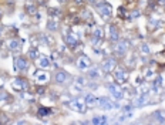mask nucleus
Returning <instances> with one entry per match:
<instances>
[{
    "label": "nucleus",
    "mask_w": 165,
    "mask_h": 125,
    "mask_svg": "<svg viewBox=\"0 0 165 125\" xmlns=\"http://www.w3.org/2000/svg\"><path fill=\"white\" fill-rule=\"evenodd\" d=\"M2 16H3V11L0 10V19H2Z\"/></svg>",
    "instance_id": "obj_17"
},
{
    "label": "nucleus",
    "mask_w": 165,
    "mask_h": 125,
    "mask_svg": "<svg viewBox=\"0 0 165 125\" xmlns=\"http://www.w3.org/2000/svg\"><path fill=\"white\" fill-rule=\"evenodd\" d=\"M78 67L83 68V70L88 68V67H90V60H88L87 57H81L80 60H78Z\"/></svg>",
    "instance_id": "obj_7"
},
{
    "label": "nucleus",
    "mask_w": 165,
    "mask_h": 125,
    "mask_svg": "<svg viewBox=\"0 0 165 125\" xmlns=\"http://www.w3.org/2000/svg\"><path fill=\"white\" fill-rule=\"evenodd\" d=\"M14 85H16L17 90H24V88H27V83H24L20 78H17L16 81H14Z\"/></svg>",
    "instance_id": "obj_9"
},
{
    "label": "nucleus",
    "mask_w": 165,
    "mask_h": 125,
    "mask_svg": "<svg viewBox=\"0 0 165 125\" xmlns=\"http://www.w3.org/2000/svg\"><path fill=\"white\" fill-rule=\"evenodd\" d=\"M111 38L114 41H117V38H118V31H117V29H115L114 26L111 27Z\"/></svg>",
    "instance_id": "obj_16"
},
{
    "label": "nucleus",
    "mask_w": 165,
    "mask_h": 125,
    "mask_svg": "<svg viewBox=\"0 0 165 125\" xmlns=\"http://www.w3.org/2000/svg\"><path fill=\"white\" fill-rule=\"evenodd\" d=\"M107 122V118L105 117H95L93 119V124H105Z\"/></svg>",
    "instance_id": "obj_12"
},
{
    "label": "nucleus",
    "mask_w": 165,
    "mask_h": 125,
    "mask_svg": "<svg viewBox=\"0 0 165 125\" xmlns=\"http://www.w3.org/2000/svg\"><path fill=\"white\" fill-rule=\"evenodd\" d=\"M85 104L88 105V107H94L95 105V100L93 95H87V98H85Z\"/></svg>",
    "instance_id": "obj_11"
},
{
    "label": "nucleus",
    "mask_w": 165,
    "mask_h": 125,
    "mask_svg": "<svg viewBox=\"0 0 165 125\" xmlns=\"http://www.w3.org/2000/svg\"><path fill=\"white\" fill-rule=\"evenodd\" d=\"M19 47H20V43H19L17 40H11V43H10L11 50H19Z\"/></svg>",
    "instance_id": "obj_14"
},
{
    "label": "nucleus",
    "mask_w": 165,
    "mask_h": 125,
    "mask_svg": "<svg viewBox=\"0 0 165 125\" xmlns=\"http://www.w3.org/2000/svg\"><path fill=\"white\" fill-rule=\"evenodd\" d=\"M39 63H40V67L41 68H46V67H48V65H50V61H48L47 58H41Z\"/></svg>",
    "instance_id": "obj_13"
},
{
    "label": "nucleus",
    "mask_w": 165,
    "mask_h": 125,
    "mask_svg": "<svg viewBox=\"0 0 165 125\" xmlns=\"http://www.w3.org/2000/svg\"><path fill=\"white\" fill-rule=\"evenodd\" d=\"M115 65V60L114 58H107V60L103 63V70L105 71V73H110V71L114 68Z\"/></svg>",
    "instance_id": "obj_2"
},
{
    "label": "nucleus",
    "mask_w": 165,
    "mask_h": 125,
    "mask_svg": "<svg viewBox=\"0 0 165 125\" xmlns=\"http://www.w3.org/2000/svg\"><path fill=\"white\" fill-rule=\"evenodd\" d=\"M56 80H57V83H64L66 80H67V74H66V73H63V71H60V73H57Z\"/></svg>",
    "instance_id": "obj_10"
},
{
    "label": "nucleus",
    "mask_w": 165,
    "mask_h": 125,
    "mask_svg": "<svg viewBox=\"0 0 165 125\" xmlns=\"http://www.w3.org/2000/svg\"><path fill=\"white\" fill-rule=\"evenodd\" d=\"M67 43H68V46L74 47L76 44H77V41H76V37H73V36H68V37H67Z\"/></svg>",
    "instance_id": "obj_15"
},
{
    "label": "nucleus",
    "mask_w": 165,
    "mask_h": 125,
    "mask_svg": "<svg viewBox=\"0 0 165 125\" xmlns=\"http://www.w3.org/2000/svg\"><path fill=\"white\" fill-rule=\"evenodd\" d=\"M127 80V75H125L124 70H117L115 71V81L117 83H124Z\"/></svg>",
    "instance_id": "obj_4"
},
{
    "label": "nucleus",
    "mask_w": 165,
    "mask_h": 125,
    "mask_svg": "<svg viewBox=\"0 0 165 125\" xmlns=\"http://www.w3.org/2000/svg\"><path fill=\"white\" fill-rule=\"evenodd\" d=\"M14 67H16V70H26L27 68V61L24 60L23 57H17L16 60H14Z\"/></svg>",
    "instance_id": "obj_3"
},
{
    "label": "nucleus",
    "mask_w": 165,
    "mask_h": 125,
    "mask_svg": "<svg viewBox=\"0 0 165 125\" xmlns=\"http://www.w3.org/2000/svg\"><path fill=\"white\" fill-rule=\"evenodd\" d=\"M70 107L71 108H74L76 111H84V104H83L81 101H71Z\"/></svg>",
    "instance_id": "obj_6"
},
{
    "label": "nucleus",
    "mask_w": 165,
    "mask_h": 125,
    "mask_svg": "<svg viewBox=\"0 0 165 125\" xmlns=\"http://www.w3.org/2000/svg\"><path fill=\"white\" fill-rule=\"evenodd\" d=\"M98 104H100V107L101 108H112V104L108 100H104V98H100V101H98Z\"/></svg>",
    "instance_id": "obj_8"
},
{
    "label": "nucleus",
    "mask_w": 165,
    "mask_h": 125,
    "mask_svg": "<svg viewBox=\"0 0 165 125\" xmlns=\"http://www.w3.org/2000/svg\"><path fill=\"white\" fill-rule=\"evenodd\" d=\"M95 10L101 14V17H104V19H108V17L111 16V7H110V4H107V3H100V4H97Z\"/></svg>",
    "instance_id": "obj_1"
},
{
    "label": "nucleus",
    "mask_w": 165,
    "mask_h": 125,
    "mask_svg": "<svg viewBox=\"0 0 165 125\" xmlns=\"http://www.w3.org/2000/svg\"><path fill=\"white\" fill-rule=\"evenodd\" d=\"M108 90H110V91L112 92V95H114V97L117 98V100H120V98L122 97V91L120 90V88H115L114 85L110 84V85H108Z\"/></svg>",
    "instance_id": "obj_5"
}]
</instances>
